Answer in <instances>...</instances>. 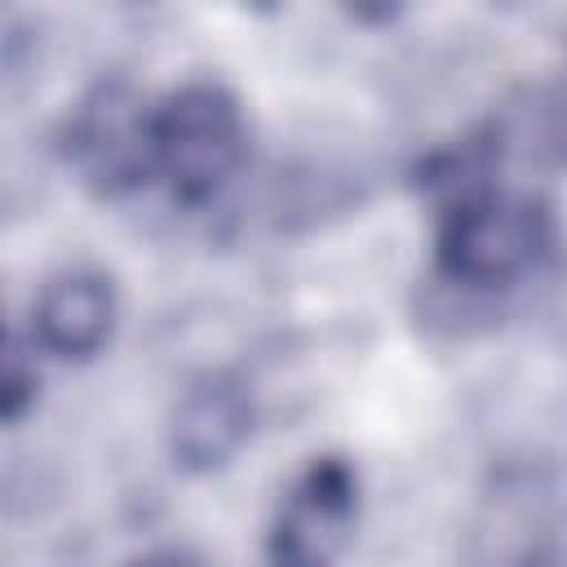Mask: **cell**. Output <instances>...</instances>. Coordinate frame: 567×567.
I'll return each mask as SVG.
<instances>
[{
    "instance_id": "cell-1",
    "label": "cell",
    "mask_w": 567,
    "mask_h": 567,
    "mask_svg": "<svg viewBox=\"0 0 567 567\" xmlns=\"http://www.w3.org/2000/svg\"><path fill=\"white\" fill-rule=\"evenodd\" d=\"M554 248V213L532 190L501 182L439 204L434 261L461 288H509L527 279Z\"/></svg>"
},
{
    "instance_id": "cell-2",
    "label": "cell",
    "mask_w": 567,
    "mask_h": 567,
    "mask_svg": "<svg viewBox=\"0 0 567 567\" xmlns=\"http://www.w3.org/2000/svg\"><path fill=\"white\" fill-rule=\"evenodd\" d=\"M155 177L182 204L217 199L248 164V120L239 97L217 80H190L155 106Z\"/></svg>"
},
{
    "instance_id": "cell-3",
    "label": "cell",
    "mask_w": 567,
    "mask_h": 567,
    "mask_svg": "<svg viewBox=\"0 0 567 567\" xmlns=\"http://www.w3.org/2000/svg\"><path fill=\"white\" fill-rule=\"evenodd\" d=\"M155 106L128 80H97L62 120L58 146L66 168L102 199L128 195L155 177Z\"/></svg>"
},
{
    "instance_id": "cell-4",
    "label": "cell",
    "mask_w": 567,
    "mask_h": 567,
    "mask_svg": "<svg viewBox=\"0 0 567 567\" xmlns=\"http://www.w3.org/2000/svg\"><path fill=\"white\" fill-rule=\"evenodd\" d=\"M359 518V474L346 456H315L275 509L270 567H337Z\"/></svg>"
},
{
    "instance_id": "cell-5",
    "label": "cell",
    "mask_w": 567,
    "mask_h": 567,
    "mask_svg": "<svg viewBox=\"0 0 567 567\" xmlns=\"http://www.w3.org/2000/svg\"><path fill=\"white\" fill-rule=\"evenodd\" d=\"M492 168H523L532 177L567 173V84H518L492 120L474 133Z\"/></svg>"
},
{
    "instance_id": "cell-6",
    "label": "cell",
    "mask_w": 567,
    "mask_h": 567,
    "mask_svg": "<svg viewBox=\"0 0 567 567\" xmlns=\"http://www.w3.org/2000/svg\"><path fill=\"white\" fill-rule=\"evenodd\" d=\"M252 434V394L230 372L199 377L173 408L168 452L182 470L208 474L221 470Z\"/></svg>"
},
{
    "instance_id": "cell-7",
    "label": "cell",
    "mask_w": 567,
    "mask_h": 567,
    "mask_svg": "<svg viewBox=\"0 0 567 567\" xmlns=\"http://www.w3.org/2000/svg\"><path fill=\"white\" fill-rule=\"evenodd\" d=\"M115 284L106 270L75 266L53 275L31 306V337L58 359H93L115 332Z\"/></svg>"
},
{
    "instance_id": "cell-8",
    "label": "cell",
    "mask_w": 567,
    "mask_h": 567,
    "mask_svg": "<svg viewBox=\"0 0 567 567\" xmlns=\"http://www.w3.org/2000/svg\"><path fill=\"white\" fill-rule=\"evenodd\" d=\"M31 399H35V363L27 368L22 346L9 341V350H4V421H18Z\"/></svg>"
},
{
    "instance_id": "cell-9",
    "label": "cell",
    "mask_w": 567,
    "mask_h": 567,
    "mask_svg": "<svg viewBox=\"0 0 567 567\" xmlns=\"http://www.w3.org/2000/svg\"><path fill=\"white\" fill-rule=\"evenodd\" d=\"M133 567H199V558L186 554V549H155V554L137 558Z\"/></svg>"
},
{
    "instance_id": "cell-10",
    "label": "cell",
    "mask_w": 567,
    "mask_h": 567,
    "mask_svg": "<svg viewBox=\"0 0 567 567\" xmlns=\"http://www.w3.org/2000/svg\"><path fill=\"white\" fill-rule=\"evenodd\" d=\"M523 567H567V558H563V554H536V558H527Z\"/></svg>"
}]
</instances>
